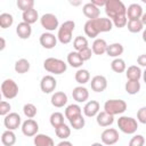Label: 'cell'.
<instances>
[{
	"mask_svg": "<svg viewBox=\"0 0 146 146\" xmlns=\"http://www.w3.org/2000/svg\"><path fill=\"white\" fill-rule=\"evenodd\" d=\"M113 27V22L111 18L97 17L88 19L84 24V33L89 38H96L99 33L110 32Z\"/></svg>",
	"mask_w": 146,
	"mask_h": 146,
	"instance_id": "cell-1",
	"label": "cell"
},
{
	"mask_svg": "<svg viewBox=\"0 0 146 146\" xmlns=\"http://www.w3.org/2000/svg\"><path fill=\"white\" fill-rule=\"evenodd\" d=\"M75 27V23L73 21H65L58 29V33H57V39L60 43L63 44H67L72 41V34Z\"/></svg>",
	"mask_w": 146,
	"mask_h": 146,
	"instance_id": "cell-2",
	"label": "cell"
},
{
	"mask_svg": "<svg viewBox=\"0 0 146 146\" xmlns=\"http://www.w3.org/2000/svg\"><path fill=\"white\" fill-rule=\"evenodd\" d=\"M104 7H105L106 15L111 19H113L119 15L127 14V7L121 0H106V3Z\"/></svg>",
	"mask_w": 146,
	"mask_h": 146,
	"instance_id": "cell-3",
	"label": "cell"
},
{
	"mask_svg": "<svg viewBox=\"0 0 146 146\" xmlns=\"http://www.w3.org/2000/svg\"><path fill=\"white\" fill-rule=\"evenodd\" d=\"M43 67L47 72L52 73V74H63L66 68L67 65L64 60L59 59V58H54V57H49L43 62Z\"/></svg>",
	"mask_w": 146,
	"mask_h": 146,
	"instance_id": "cell-4",
	"label": "cell"
},
{
	"mask_svg": "<svg viewBox=\"0 0 146 146\" xmlns=\"http://www.w3.org/2000/svg\"><path fill=\"white\" fill-rule=\"evenodd\" d=\"M117 127L122 132H124L127 135H132L138 129V122L136 119H133L131 116L122 115L117 120Z\"/></svg>",
	"mask_w": 146,
	"mask_h": 146,
	"instance_id": "cell-5",
	"label": "cell"
},
{
	"mask_svg": "<svg viewBox=\"0 0 146 146\" xmlns=\"http://www.w3.org/2000/svg\"><path fill=\"white\" fill-rule=\"evenodd\" d=\"M104 110L112 115H119L127 111V103L122 99H108L104 104Z\"/></svg>",
	"mask_w": 146,
	"mask_h": 146,
	"instance_id": "cell-6",
	"label": "cell"
},
{
	"mask_svg": "<svg viewBox=\"0 0 146 146\" xmlns=\"http://www.w3.org/2000/svg\"><path fill=\"white\" fill-rule=\"evenodd\" d=\"M1 92L6 99H14L18 95V86L11 79H6L1 83Z\"/></svg>",
	"mask_w": 146,
	"mask_h": 146,
	"instance_id": "cell-7",
	"label": "cell"
},
{
	"mask_svg": "<svg viewBox=\"0 0 146 146\" xmlns=\"http://www.w3.org/2000/svg\"><path fill=\"white\" fill-rule=\"evenodd\" d=\"M40 23L42 25V27L48 31V32H52L55 31L59 23H58V18L56 17V15L51 14V13H47V14H43L40 18Z\"/></svg>",
	"mask_w": 146,
	"mask_h": 146,
	"instance_id": "cell-8",
	"label": "cell"
},
{
	"mask_svg": "<svg viewBox=\"0 0 146 146\" xmlns=\"http://www.w3.org/2000/svg\"><path fill=\"white\" fill-rule=\"evenodd\" d=\"M119 132L114 128H107L102 132L100 139L102 143L105 145H114L119 141Z\"/></svg>",
	"mask_w": 146,
	"mask_h": 146,
	"instance_id": "cell-9",
	"label": "cell"
},
{
	"mask_svg": "<svg viewBox=\"0 0 146 146\" xmlns=\"http://www.w3.org/2000/svg\"><path fill=\"white\" fill-rule=\"evenodd\" d=\"M38 131H39V124L35 120L27 117V120H25L22 123V132L26 137H33L38 133Z\"/></svg>",
	"mask_w": 146,
	"mask_h": 146,
	"instance_id": "cell-10",
	"label": "cell"
},
{
	"mask_svg": "<svg viewBox=\"0 0 146 146\" xmlns=\"http://www.w3.org/2000/svg\"><path fill=\"white\" fill-rule=\"evenodd\" d=\"M21 122H22V119H21L19 114L15 113V112L8 113L3 119V124L9 130H16L17 128H19Z\"/></svg>",
	"mask_w": 146,
	"mask_h": 146,
	"instance_id": "cell-11",
	"label": "cell"
},
{
	"mask_svg": "<svg viewBox=\"0 0 146 146\" xmlns=\"http://www.w3.org/2000/svg\"><path fill=\"white\" fill-rule=\"evenodd\" d=\"M57 87V81L52 75H44L40 81V89L44 94L52 92Z\"/></svg>",
	"mask_w": 146,
	"mask_h": 146,
	"instance_id": "cell-12",
	"label": "cell"
},
{
	"mask_svg": "<svg viewBox=\"0 0 146 146\" xmlns=\"http://www.w3.org/2000/svg\"><path fill=\"white\" fill-rule=\"evenodd\" d=\"M90 86L95 92H103L107 88V79L104 75H95L91 79Z\"/></svg>",
	"mask_w": 146,
	"mask_h": 146,
	"instance_id": "cell-13",
	"label": "cell"
},
{
	"mask_svg": "<svg viewBox=\"0 0 146 146\" xmlns=\"http://www.w3.org/2000/svg\"><path fill=\"white\" fill-rule=\"evenodd\" d=\"M40 44L46 49H52L57 43V36H55L51 32H44L40 35Z\"/></svg>",
	"mask_w": 146,
	"mask_h": 146,
	"instance_id": "cell-14",
	"label": "cell"
},
{
	"mask_svg": "<svg viewBox=\"0 0 146 146\" xmlns=\"http://www.w3.org/2000/svg\"><path fill=\"white\" fill-rule=\"evenodd\" d=\"M72 97L75 102L78 103H84L86 100H88L89 98V91L87 88H84L83 86H79L75 87L72 91Z\"/></svg>",
	"mask_w": 146,
	"mask_h": 146,
	"instance_id": "cell-15",
	"label": "cell"
},
{
	"mask_svg": "<svg viewBox=\"0 0 146 146\" xmlns=\"http://www.w3.org/2000/svg\"><path fill=\"white\" fill-rule=\"evenodd\" d=\"M96 121L97 124L100 127H110L114 122V115L110 114L104 110L102 112H98V114L96 115Z\"/></svg>",
	"mask_w": 146,
	"mask_h": 146,
	"instance_id": "cell-16",
	"label": "cell"
},
{
	"mask_svg": "<svg viewBox=\"0 0 146 146\" xmlns=\"http://www.w3.org/2000/svg\"><path fill=\"white\" fill-rule=\"evenodd\" d=\"M82 13L83 15L89 18V19H92V18H97L99 17L100 15V10H99V7H97L96 5L91 3V2H88L86 3L83 7H82Z\"/></svg>",
	"mask_w": 146,
	"mask_h": 146,
	"instance_id": "cell-17",
	"label": "cell"
},
{
	"mask_svg": "<svg viewBox=\"0 0 146 146\" xmlns=\"http://www.w3.org/2000/svg\"><path fill=\"white\" fill-rule=\"evenodd\" d=\"M16 33L18 35V38L23 39V40H26L31 36L32 34V27H31V24L26 23V22H21L17 27H16Z\"/></svg>",
	"mask_w": 146,
	"mask_h": 146,
	"instance_id": "cell-18",
	"label": "cell"
},
{
	"mask_svg": "<svg viewBox=\"0 0 146 146\" xmlns=\"http://www.w3.org/2000/svg\"><path fill=\"white\" fill-rule=\"evenodd\" d=\"M99 108H100V105L97 100H89L83 107V113L86 116L92 117V116H96L98 114Z\"/></svg>",
	"mask_w": 146,
	"mask_h": 146,
	"instance_id": "cell-19",
	"label": "cell"
},
{
	"mask_svg": "<svg viewBox=\"0 0 146 146\" xmlns=\"http://www.w3.org/2000/svg\"><path fill=\"white\" fill-rule=\"evenodd\" d=\"M143 8L138 3H131L127 8V17L128 19H140L143 15Z\"/></svg>",
	"mask_w": 146,
	"mask_h": 146,
	"instance_id": "cell-20",
	"label": "cell"
},
{
	"mask_svg": "<svg viewBox=\"0 0 146 146\" xmlns=\"http://www.w3.org/2000/svg\"><path fill=\"white\" fill-rule=\"evenodd\" d=\"M50 102H51V105L57 107V108L63 107L67 103V95L65 92H63V91H57V92L52 94Z\"/></svg>",
	"mask_w": 146,
	"mask_h": 146,
	"instance_id": "cell-21",
	"label": "cell"
},
{
	"mask_svg": "<svg viewBox=\"0 0 146 146\" xmlns=\"http://www.w3.org/2000/svg\"><path fill=\"white\" fill-rule=\"evenodd\" d=\"M83 59L81 58L79 51H71L68 55H67V63L72 66V67H75V68H79L82 66L83 64Z\"/></svg>",
	"mask_w": 146,
	"mask_h": 146,
	"instance_id": "cell-22",
	"label": "cell"
},
{
	"mask_svg": "<svg viewBox=\"0 0 146 146\" xmlns=\"http://www.w3.org/2000/svg\"><path fill=\"white\" fill-rule=\"evenodd\" d=\"M34 145L35 146H54V140L51 137L44 133H36L34 136Z\"/></svg>",
	"mask_w": 146,
	"mask_h": 146,
	"instance_id": "cell-23",
	"label": "cell"
},
{
	"mask_svg": "<svg viewBox=\"0 0 146 146\" xmlns=\"http://www.w3.org/2000/svg\"><path fill=\"white\" fill-rule=\"evenodd\" d=\"M124 51V48L121 43L119 42H115V43H112V44H108L107 46V49H106V54L110 56V57H119L120 55H122Z\"/></svg>",
	"mask_w": 146,
	"mask_h": 146,
	"instance_id": "cell-24",
	"label": "cell"
},
{
	"mask_svg": "<svg viewBox=\"0 0 146 146\" xmlns=\"http://www.w3.org/2000/svg\"><path fill=\"white\" fill-rule=\"evenodd\" d=\"M107 43L104 39H96L92 43V52L96 54V55H103V54H106V49H107Z\"/></svg>",
	"mask_w": 146,
	"mask_h": 146,
	"instance_id": "cell-25",
	"label": "cell"
},
{
	"mask_svg": "<svg viewBox=\"0 0 146 146\" xmlns=\"http://www.w3.org/2000/svg\"><path fill=\"white\" fill-rule=\"evenodd\" d=\"M125 75L128 80H139L143 76V72L139 66L131 65L125 70Z\"/></svg>",
	"mask_w": 146,
	"mask_h": 146,
	"instance_id": "cell-26",
	"label": "cell"
},
{
	"mask_svg": "<svg viewBox=\"0 0 146 146\" xmlns=\"http://www.w3.org/2000/svg\"><path fill=\"white\" fill-rule=\"evenodd\" d=\"M1 143L5 146H13L16 143V135L14 133V130L7 129L1 135Z\"/></svg>",
	"mask_w": 146,
	"mask_h": 146,
	"instance_id": "cell-27",
	"label": "cell"
},
{
	"mask_svg": "<svg viewBox=\"0 0 146 146\" xmlns=\"http://www.w3.org/2000/svg\"><path fill=\"white\" fill-rule=\"evenodd\" d=\"M22 17H23L24 22H26L29 24H33V23H35L39 19V14H38L36 9L31 8V9H27V10L23 11Z\"/></svg>",
	"mask_w": 146,
	"mask_h": 146,
	"instance_id": "cell-28",
	"label": "cell"
},
{
	"mask_svg": "<svg viewBox=\"0 0 146 146\" xmlns=\"http://www.w3.org/2000/svg\"><path fill=\"white\" fill-rule=\"evenodd\" d=\"M80 114H82V110L78 104H71L65 110V117L67 120H71V119L75 117Z\"/></svg>",
	"mask_w": 146,
	"mask_h": 146,
	"instance_id": "cell-29",
	"label": "cell"
},
{
	"mask_svg": "<svg viewBox=\"0 0 146 146\" xmlns=\"http://www.w3.org/2000/svg\"><path fill=\"white\" fill-rule=\"evenodd\" d=\"M124 89H125V91L129 95H136V94H138L139 90H140V82H139V80H128L125 82Z\"/></svg>",
	"mask_w": 146,
	"mask_h": 146,
	"instance_id": "cell-30",
	"label": "cell"
},
{
	"mask_svg": "<svg viewBox=\"0 0 146 146\" xmlns=\"http://www.w3.org/2000/svg\"><path fill=\"white\" fill-rule=\"evenodd\" d=\"M75 81L79 83V84H86L87 82H89L90 80V73L88 70H84V68H80L76 71L75 75Z\"/></svg>",
	"mask_w": 146,
	"mask_h": 146,
	"instance_id": "cell-31",
	"label": "cell"
},
{
	"mask_svg": "<svg viewBox=\"0 0 146 146\" xmlns=\"http://www.w3.org/2000/svg\"><path fill=\"white\" fill-rule=\"evenodd\" d=\"M111 68L112 71H114L115 73H122L127 70V65H125V62L120 58V57H116L112 60L111 63Z\"/></svg>",
	"mask_w": 146,
	"mask_h": 146,
	"instance_id": "cell-32",
	"label": "cell"
},
{
	"mask_svg": "<svg viewBox=\"0 0 146 146\" xmlns=\"http://www.w3.org/2000/svg\"><path fill=\"white\" fill-rule=\"evenodd\" d=\"M15 71L18 74H24L30 70V62L25 58H21L15 63Z\"/></svg>",
	"mask_w": 146,
	"mask_h": 146,
	"instance_id": "cell-33",
	"label": "cell"
},
{
	"mask_svg": "<svg viewBox=\"0 0 146 146\" xmlns=\"http://www.w3.org/2000/svg\"><path fill=\"white\" fill-rule=\"evenodd\" d=\"M127 26L129 32L131 33H138L144 29V24L140 19H128Z\"/></svg>",
	"mask_w": 146,
	"mask_h": 146,
	"instance_id": "cell-34",
	"label": "cell"
},
{
	"mask_svg": "<svg viewBox=\"0 0 146 146\" xmlns=\"http://www.w3.org/2000/svg\"><path fill=\"white\" fill-rule=\"evenodd\" d=\"M55 132H56V136L60 139H67L71 135V129L67 124L65 123H62L60 125H58L57 128H55Z\"/></svg>",
	"mask_w": 146,
	"mask_h": 146,
	"instance_id": "cell-35",
	"label": "cell"
},
{
	"mask_svg": "<svg viewBox=\"0 0 146 146\" xmlns=\"http://www.w3.org/2000/svg\"><path fill=\"white\" fill-rule=\"evenodd\" d=\"M14 23V17L9 13H2L0 15V27L1 29H8L13 25Z\"/></svg>",
	"mask_w": 146,
	"mask_h": 146,
	"instance_id": "cell-36",
	"label": "cell"
},
{
	"mask_svg": "<svg viewBox=\"0 0 146 146\" xmlns=\"http://www.w3.org/2000/svg\"><path fill=\"white\" fill-rule=\"evenodd\" d=\"M68 121H70L71 127H72L73 129H75V130L82 129V128L84 127V124H86V120H84V117L82 116V114H80V115H78V116H75V117H73V119H71V120H68Z\"/></svg>",
	"mask_w": 146,
	"mask_h": 146,
	"instance_id": "cell-37",
	"label": "cell"
},
{
	"mask_svg": "<svg viewBox=\"0 0 146 146\" xmlns=\"http://www.w3.org/2000/svg\"><path fill=\"white\" fill-rule=\"evenodd\" d=\"M50 124L54 127V128H57L58 125H60L62 123H64V115L60 113V112H54L51 115H50Z\"/></svg>",
	"mask_w": 146,
	"mask_h": 146,
	"instance_id": "cell-38",
	"label": "cell"
},
{
	"mask_svg": "<svg viewBox=\"0 0 146 146\" xmlns=\"http://www.w3.org/2000/svg\"><path fill=\"white\" fill-rule=\"evenodd\" d=\"M73 47H74V49H75L76 51H79V50H81V49L88 47V40H87L84 36L79 35V36H76V38L73 40Z\"/></svg>",
	"mask_w": 146,
	"mask_h": 146,
	"instance_id": "cell-39",
	"label": "cell"
},
{
	"mask_svg": "<svg viewBox=\"0 0 146 146\" xmlns=\"http://www.w3.org/2000/svg\"><path fill=\"white\" fill-rule=\"evenodd\" d=\"M36 107L33 105V104H31V103H27V104H25L24 105V107H23V113H24V115L26 116V117H29V119H33L35 115H36Z\"/></svg>",
	"mask_w": 146,
	"mask_h": 146,
	"instance_id": "cell-40",
	"label": "cell"
},
{
	"mask_svg": "<svg viewBox=\"0 0 146 146\" xmlns=\"http://www.w3.org/2000/svg\"><path fill=\"white\" fill-rule=\"evenodd\" d=\"M113 22V25H115L117 29H121V27H124L128 23V17H127V14H122V15H119L116 17H114L112 19Z\"/></svg>",
	"mask_w": 146,
	"mask_h": 146,
	"instance_id": "cell-41",
	"label": "cell"
},
{
	"mask_svg": "<svg viewBox=\"0 0 146 146\" xmlns=\"http://www.w3.org/2000/svg\"><path fill=\"white\" fill-rule=\"evenodd\" d=\"M16 5H17L18 9H21L22 11H25V10L34 7V0H17Z\"/></svg>",
	"mask_w": 146,
	"mask_h": 146,
	"instance_id": "cell-42",
	"label": "cell"
},
{
	"mask_svg": "<svg viewBox=\"0 0 146 146\" xmlns=\"http://www.w3.org/2000/svg\"><path fill=\"white\" fill-rule=\"evenodd\" d=\"M145 144V138L141 136V135H136L133 136L130 141H129V145L130 146H143Z\"/></svg>",
	"mask_w": 146,
	"mask_h": 146,
	"instance_id": "cell-43",
	"label": "cell"
},
{
	"mask_svg": "<svg viewBox=\"0 0 146 146\" xmlns=\"http://www.w3.org/2000/svg\"><path fill=\"white\" fill-rule=\"evenodd\" d=\"M79 54H80L81 58L86 62V60H89V59L91 58V56H92V49L89 48V46H88V47H86V48L79 50Z\"/></svg>",
	"mask_w": 146,
	"mask_h": 146,
	"instance_id": "cell-44",
	"label": "cell"
},
{
	"mask_svg": "<svg viewBox=\"0 0 146 146\" xmlns=\"http://www.w3.org/2000/svg\"><path fill=\"white\" fill-rule=\"evenodd\" d=\"M137 121L143 123V124H146V106H143L138 110L137 112Z\"/></svg>",
	"mask_w": 146,
	"mask_h": 146,
	"instance_id": "cell-45",
	"label": "cell"
},
{
	"mask_svg": "<svg viewBox=\"0 0 146 146\" xmlns=\"http://www.w3.org/2000/svg\"><path fill=\"white\" fill-rule=\"evenodd\" d=\"M10 108H11L10 104H9L8 102H6V100H2V102L0 103V115L6 116V115L10 112Z\"/></svg>",
	"mask_w": 146,
	"mask_h": 146,
	"instance_id": "cell-46",
	"label": "cell"
},
{
	"mask_svg": "<svg viewBox=\"0 0 146 146\" xmlns=\"http://www.w3.org/2000/svg\"><path fill=\"white\" fill-rule=\"evenodd\" d=\"M137 63L139 66H143V67H146V54H143V55H139L138 58H137Z\"/></svg>",
	"mask_w": 146,
	"mask_h": 146,
	"instance_id": "cell-47",
	"label": "cell"
},
{
	"mask_svg": "<svg viewBox=\"0 0 146 146\" xmlns=\"http://www.w3.org/2000/svg\"><path fill=\"white\" fill-rule=\"evenodd\" d=\"M90 2L94 3V5H96L97 7H102V6H105L106 0H90Z\"/></svg>",
	"mask_w": 146,
	"mask_h": 146,
	"instance_id": "cell-48",
	"label": "cell"
},
{
	"mask_svg": "<svg viewBox=\"0 0 146 146\" xmlns=\"http://www.w3.org/2000/svg\"><path fill=\"white\" fill-rule=\"evenodd\" d=\"M68 2H70L72 6L78 7V6H80V5L82 3V0H68Z\"/></svg>",
	"mask_w": 146,
	"mask_h": 146,
	"instance_id": "cell-49",
	"label": "cell"
},
{
	"mask_svg": "<svg viewBox=\"0 0 146 146\" xmlns=\"http://www.w3.org/2000/svg\"><path fill=\"white\" fill-rule=\"evenodd\" d=\"M63 145H67V146H71V145H72V143H71V141H66L65 139H63L62 141H59V143H58V146H63Z\"/></svg>",
	"mask_w": 146,
	"mask_h": 146,
	"instance_id": "cell-50",
	"label": "cell"
},
{
	"mask_svg": "<svg viewBox=\"0 0 146 146\" xmlns=\"http://www.w3.org/2000/svg\"><path fill=\"white\" fill-rule=\"evenodd\" d=\"M0 41H1V46H0V50H3L5 49V47H6V41H5V39L1 36L0 38Z\"/></svg>",
	"mask_w": 146,
	"mask_h": 146,
	"instance_id": "cell-51",
	"label": "cell"
},
{
	"mask_svg": "<svg viewBox=\"0 0 146 146\" xmlns=\"http://www.w3.org/2000/svg\"><path fill=\"white\" fill-rule=\"evenodd\" d=\"M140 21L143 22V24H144V25H146V13H144V14L141 15V17H140Z\"/></svg>",
	"mask_w": 146,
	"mask_h": 146,
	"instance_id": "cell-52",
	"label": "cell"
},
{
	"mask_svg": "<svg viewBox=\"0 0 146 146\" xmlns=\"http://www.w3.org/2000/svg\"><path fill=\"white\" fill-rule=\"evenodd\" d=\"M143 40H144V42H146V29L143 31Z\"/></svg>",
	"mask_w": 146,
	"mask_h": 146,
	"instance_id": "cell-53",
	"label": "cell"
},
{
	"mask_svg": "<svg viewBox=\"0 0 146 146\" xmlns=\"http://www.w3.org/2000/svg\"><path fill=\"white\" fill-rule=\"evenodd\" d=\"M143 79H144V82L146 83V67H145V71L143 72Z\"/></svg>",
	"mask_w": 146,
	"mask_h": 146,
	"instance_id": "cell-54",
	"label": "cell"
},
{
	"mask_svg": "<svg viewBox=\"0 0 146 146\" xmlns=\"http://www.w3.org/2000/svg\"><path fill=\"white\" fill-rule=\"evenodd\" d=\"M141 1H143V2H144V3H146V0H141Z\"/></svg>",
	"mask_w": 146,
	"mask_h": 146,
	"instance_id": "cell-55",
	"label": "cell"
}]
</instances>
